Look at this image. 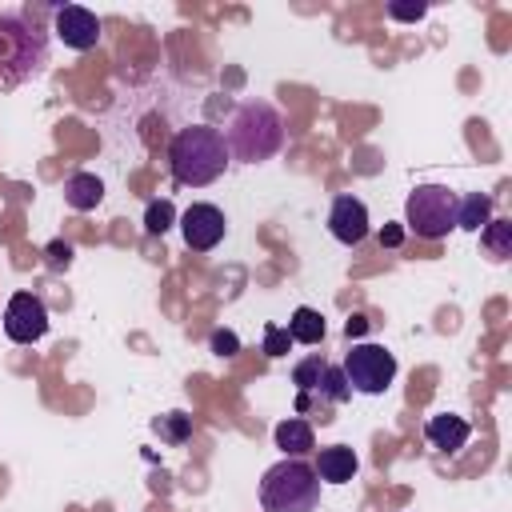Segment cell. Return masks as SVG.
Here are the masks:
<instances>
[{"label":"cell","instance_id":"1","mask_svg":"<svg viewBox=\"0 0 512 512\" xmlns=\"http://www.w3.org/2000/svg\"><path fill=\"white\" fill-rule=\"evenodd\" d=\"M228 144H224V132L212 128V124H188L172 136L168 144V168H172V180L184 184V188H204L212 184L216 176H224L228 168Z\"/></svg>","mask_w":512,"mask_h":512},{"label":"cell","instance_id":"2","mask_svg":"<svg viewBox=\"0 0 512 512\" xmlns=\"http://www.w3.org/2000/svg\"><path fill=\"white\" fill-rule=\"evenodd\" d=\"M48 64V32L28 12H0V88L40 76Z\"/></svg>","mask_w":512,"mask_h":512},{"label":"cell","instance_id":"3","mask_svg":"<svg viewBox=\"0 0 512 512\" xmlns=\"http://www.w3.org/2000/svg\"><path fill=\"white\" fill-rule=\"evenodd\" d=\"M224 144H228V156L232 160L260 164V160H268V156L280 152V144H284V120H280V112L268 100H244L232 112V120H228Z\"/></svg>","mask_w":512,"mask_h":512},{"label":"cell","instance_id":"4","mask_svg":"<svg viewBox=\"0 0 512 512\" xmlns=\"http://www.w3.org/2000/svg\"><path fill=\"white\" fill-rule=\"evenodd\" d=\"M320 476L300 456H284L260 476V508L264 512H316Z\"/></svg>","mask_w":512,"mask_h":512},{"label":"cell","instance_id":"5","mask_svg":"<svg viewBox=\"0 0 512 512\" xmlns=\"http://www.w3.org/2000/svg\"><path fill=\"white\" fill-rule=\"evenodd\" d=\"M456 192L448 184H416L404 200V224L420 240H444L456 228Z\"/></svg>","mask_w":512,"mask_h":512},{"label":"cell","instance_id":"6","mask_svg":"<svg viewBox=\"0 0 512 512\" xmlns=\"http://www.w3.org/2000/svg\"><path fill=\"white\" fill-rule=\"evenodd\" d=\"M340 368H344L348 388L364 396H380L396 380V356L384 344H352Z\"/></svg>","mask_w":512,"mask_h":512},{"label":"cell","instance_id":"7","mask_svg":"<svg viewBox=\"0 0 512 512\" xmlns=\"http://www.w3.org/2000/svg\"><path fill=\"white\" fill-rule=\"evenodd\" d=\"M4 332L16 344H36L48 332V308H44V300L32 296V292H16L8 300V308H4Z\"/></svg>","mask_w":512,"mask_h":512},{"label":"cell","instance_id":"8","mask_svg":"<svg viewBox=\"0 0 512 512\" xmlns=\"http://www.w3.org/2000/svg\"><path fill=\"white\" fill-rule=\"evenodd\" d=\"M224 228H228V220H224V212H220L216 204H192V208H184V216H180V232H184V244H188L192 252L216 248V244L224 240Z\"/></svg>","mask_w":512,"mask_h":512},{"label":"cell","instance_id":"9","mask_svg":"<svg viewBox=\"0 0 512 512\" xmlns=\"http://www.w3.org/2000/svg\"><path fill=\"white\" fill-rule=\"evenodd\" d=\"M56 36L68 48L88 52L100 44V20H96V12L80 8V4H64V8H56Z\"/></svg>","mask_w":512,"mask_h":512},{"label":"cell","instance_id":"10","mask_svg":"<svg viewBox=\"0 0 512 512\" xmlns=\"http://www.w3.org/2000/svg\"><path fill=\"white\" fill-rule=\"evenodd\" d=\"M328 232L340 244L356 248L368 236V208H364V200L360 196H336L332 208H328Z\"/></svg>","mask_w":512,"mask_h":512},{"label":"cell","instance_id":"11","mask_svg":"<svg viewBox=\"0 0 512 512\" xmlns=\"http://www.w3.org/2000/svg\"><path fill=\"white\" fill-rule=\"evenodd\" d=\"M424 436H428V444H432V448H440V452H460V448L468 444L472 428H468V420H464V416L440 412V416H428Z\"/></svg>","mask_w":512,"mask_h":512},{"label":"cell","instance_id":"12","mask_svg":"<svg viewBox=\"0 0 512 512\" xmlns=\"http://www.w3.org/2000/svg\"><path fill=\"white\" fill-rule=\"evenodd\" d=\"M356 468H360V460H356V452L348 444L320 448V456H316V476L324 484H348L356 476Z\"/></svg>","mask_w":512,"mask_h":512},{"label":"cell","instance_id":"13","mask_svg":"<svg viewBox=\"0 0 512 512\" xmlns=\"http://www.w3.org/2000/svg\"><path fill=\"white\" fill-rule=\"evenodd\" d=\"M104 200V180L96 172H72L64 180V204L76 212H92Z\"/></svg>","mask_w":512,"mask_h":512},{"label":"cell","instance_id":"14","mask_svg":"<svg viewBox=\"0 0 512 512\" xmlns=\"http://www.w3.org/2000/svg\"><path fill=\"white\" fill-rule=\"evenodd\" d=\"M272 440H276V448H280L284 456H304V452H312V448H316L312 424H308V420H300V416L280 420V424H276V432H272Z\"/></svg>","mask_w":512,"mask_h":512},{"label":"cell","instance_id":"15","mask_svg":"<svg viewBox=\"0 0 512 512\" xmlns=\"http://www.w3.org/2000/svg\"><path fill=\"white\" fill-rule=\"evenodd\" d=\"M488 220H492V196L488 192H468L456 200V228L480 232Z\"/></svg>","mask_w":512,"mask_h":512},{"label":"cell","instance_id":"16","mask_svg":"<svg viewBox=\"0 0 512 512\" xmlns=\"http://www.w3.org/2000/svg\"><path fill=\"white\" fill-rule=\"evenodd\" d=\"M324 316L316 312V308H296L292 312V320H288V336H292V344H320L324 340Z\"/></svg>","mask_w":512,"mask_h":512},{"label":"cell","instance_id":"17","mask_svg":"<svg viewBox=\"0 0 512 512\" xmlns=\"http://www.w3.org/2000/svg\"><path fill=\"white\" fill-rule=\"evenodd\" d=\"M480 244L488 248L492 260H508L512 256V220H488L480 228Z\"/></svg>","mask_w":512,"mask_h":512},{"label":"cell","instance_id":"18","mask_svg":"<svg viewBox=\"0 0 512 512\" xmlns=\"http://www.w3.org/2000/svg\"><path fill=\"white\" fill-rule=\"evenodd\" d=\"M324 372H328V360H324V356H304V360L292 368V384L300 388L296 396H312V392L320 388Z\"/></svg>","mask_w":512,"mask_h":512},{"label":"cell","instance_id":"19","mask_svg":"<svg viewBox=\"0 0 512 512\" xmlns=\"http://www.w3.org/2000/svg\"><path fill=\"white\" fill-rule=\"evenodd\" d=\"M152 432L164 440V444H184L192 436V416L188 412H164L152 420Z\"/></svg>","mask_w":512,"mask_h":512},{"label":"cell","instance_id":"20","mask_svg":"<svg viewBox=\"0 0 512 512\" xmlns=\"http://www.w3.org/2000/svg\"><path fill=\"white\" fill-rule=\"evenodd\" d=\"M348 396H352V388H348V380H344V368L328 364V372H324V380H320V388H316V400H324V404H344Z\"/></svg>","mask_w":512,"mask_h":512},{"label":"cell","instance_id":"21","mask_svg":"<svg viewBox=\"0 0 512 512\" xmlns=\"http://www.w3.org/2000/svg\"><path fill=\"white\" fill-rule=\"evenodd\" d=\"M172 224H176L172 200H152V204L144 208V232H148V236H164Z\"/></svg>","mask_w":512,"mask_h":512},{"label":"cell","instance_id":"22","mask_svg":"<svg viewBox=\"0 0 512 512\" xmlns=\"http://www.w3.org/2000/svg\"><path fill=\"white\" fill-rule=\"evenodd\" d=\"M292 348V336H288V328H280V324H268L264 328V356H284Z\"/></svg>","mask_w":512,"mask_h":512},{"label":"cell","instance_id":"23","mask_svg":"<svg viewBox=\"0 0 512 512\" xmlns=\"http://www.w3.org/2000/svg\"><path fill=\"white\" fill-rule=\"evenodd\" d=\"M208 344H212L216 356H236V352H240V336L228 332V328H216V332L208 336Z\"/></svg>","mask_w":512,"mask_h":512},{"label":"cell","instance_id":"24","mask_svg":"<svg viewBox=\"0 0 512 512\" xmlns=\"http://www.w3.org/2000/svg\"><path fill=\"white\" fill-rule=\"evenodd\" d=\"M424 12H428V4H420V0H416V4H400V0L388 4V16H392V20H420Z\"/></svg>","mask_w":512,"mask_h":512},{"label":"cell","instance_id":"25","mask_svg":"<svg viewBox=\"0 0 512 512\" xmlns=\"http://www.w3.org/2000/svg\"><path fill=\"white\" fill-rule=\"evenodd\" d=\"M44 256H48V264H52V268H68V264H72V244L52 240V244L44 248Z\"/></svg>","mask_w":512,"mask_h":512},{"label":"cell","instance_id":"26","mask_svg":"<svg viewBox=\"0 0 512 512\" xmlns=\"http://www.w3.org/2000/svg\"><path fill=\"white\" fill-rule=\"evenodd\" d=\"M364 328H368V320H364V316H352V320H348V324H344V336H348V340H352V336H360V332H364Z\"/></svg>","mask_w":512,"mask_h":512},{"label":"cell","instance_id":"27","mask_svg":"<svg viewBox=\"0 0 512 512\" xmlns=\"http://www.w3.org/2000/svg\"><path fill=\"white\" fill-rule=\"evenodd\" d=\"M400 236H404V232H400V228L392 224V228H384V232H380V244H388V248H396V244H400Z\"/></svg>","mask_w":512,"mask_h":512}]
</instances>
